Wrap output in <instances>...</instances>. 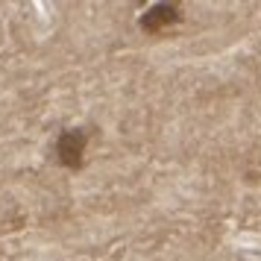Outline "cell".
<instances>
[{"label": "cell", "instance_id": "7a4b0ae2", "mask_svg": "<svg viewBox=\"0 0 261 261\" xmlns=\"http://www.w3.org/2000/svg\"><path fill=\"white\" fill-rule=\"evenodd\" d=\"M179 18H182V12H179L176 3H159V6H153V9H147L141 15V30H147V33H165L173 24H179Z\"/></svg>", "mask_w": 261, "mask_h": 261}, {"label": "cell", "instance_id": "6da1fadb", "mask_svg": "<svg viewBox=\"0 0 261 261\" xmlns=\"http://www.w3.org/2000/svg\"><path fill=\"white\" fill-rule=\"evenodd\" d=\"M56 155L65 167H83V159H85V132L83 129H68L59 135L56 141Z\"/></svg>", "mask_w": 261, "mask_h": 261}]
</instances>
